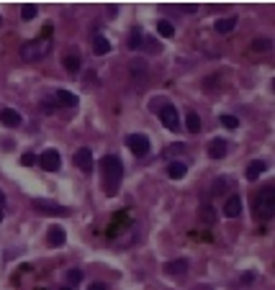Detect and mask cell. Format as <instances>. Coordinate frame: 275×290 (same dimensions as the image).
Returning <instances> with one entry per match:
<instances>
[{
  "label": "cell",
  "mask_w": 275,
  "mask_h": 290,
  "mask_svg": "<svg viewBox=\"0 0 275 290\" xmlns=\"http://www.w3.org/2000/svg\"><path fill=\"white\" fill-rule=\"evenodd\" d=\"M229 151V142L226 139H211L208 142V157L211 159H224Z\"/></svg>",
  "instance_id": "13"
},
{
  "label": "cell",
  "mask_w": 275,
  "mask_h": 290,
  "mask_svg": "<svg viewBox=\"0 0 275 290\" xmlns=\"http://www.w3.org/2000/svg\"><path fill=\"white\" fill-rule=\"evenodd\" d=\"M188 270H190L188 259H170V262H165V275H170V278H185Z\"/></svg>",
  "instance_id": "9"
},
{
  "label": "cell",
  "mask_w": 275,
  "mask_h": 290,
  "mask_svg": "<svg viewBox=\"0 0 275 290\" xmlns=\"http://www.w3.org/2000/svg\"><path fill=\"white\" fill-rule=\"evenodd\" d=\"M124 142H126V146L134 151L136 157H147V154H149V149H152L149 136H144V134H129Z\"/></svg>",
  "instance_id": "5"
},
{
  "label": "cell",
  "mask_w": 275,
  "mask_h": 290,
  "mask_svg": "<svg viewBox=\"0 0 275 290\" xmlns=\"http://www.w3.org/2000/svg\"><path fill=\"white\" fill-rule=\"evenodd\" d=\"M157 34L165 36V39H170V36H175V26L167 21V18H160L157 21Z\"/></svg>",
  "instance_id": "21"
},
{
  "label": "cell",
  "mask_w": 275,
  "mask_h": 290,
  "mask_svg": "<svg viewBox=\"0 0 275 290\" xmlns=\"http://www.w3.org/2000/svg\"><path fill=\"white\" fill-rule=\"evenodd\" d=\"M44 28H47L44 36H39V39H34V41H28V44H23V47H21L23 62H41V59L52 52V39H49L52 26H44Z\"/></svg>",
  "instance_id": "2"
},
{
  "label": "cell",
  "mask_w": 275,
  "mask_h": 290,
  "mask_svg": "<svg viewBox=\"0 0 275 290\" xmlns=\"http://www.w3.org/2000/svg\"><path fill=\"white\" fill-rule=\"evenodd\" d=\"M39 16V8L36 5H21V18L23 21H34Z\"/></svg>",
  "instance_id": "25"
},
{
  "label": "cell",
  "mask_w": 275,
  "mask_h": 290,
  "mask_svg": "<svg viewBox=\"0 0 275 290\" xmlns=\"http://www.w3.org/2000/svg\"><path fill=\"white\" fill-rule=\"evenodd\" d=\"M0 124H3L5 129H18L23 124V118L18 111H13V108H0Z\"/></svg>",
  "instance_id": "10"
},
{
  "label": "cell",
  "mask_w": 275,
  "mask_h": 290,
  "mask_svg": "<svg viewBox=\"0 0 275 290\" xmlns=\"http://www.w3.org/2000/svg\"><path fill=\"white\" fill-rule=\"evenodd\" d=\"M224 193H234V180L232 177H219L213 182V195H224Z\"/></svg>",
  "instance_id": "16"
},
{
  "label": "cell",
  "mask_w": 275,
  "mask_h": 290,
  "mask_svg": "<svg viewBox=\"0 0 275 290\" xmlns=\"http://www.w3.org/2000/svg\"><path fill=\"white\" fill-rule=\"evenodd\" d=\"M62 65H65V70H67L70 74H78L80 67H83V59H80V54H67V57L62 59Z\"/></svg>",
  "instance_id": "18"
},
{
  "label": "cell",
  "mask_w": 275,
  "mask_h": 290,
  "mask_svg": "<svg viewBox=\"0 0 275 290\" xmlns=\"http://www.w3.org/2000/svg\"><path fill=\"white\" fill-rule=\"evenodd\" d=\"M0 26H3V18H0Z\"/></svg>",
  "instance_id": "39"
},
{
  "label": "cell",
  "mask_w": 275,
  "mask_h": 290,
  "mask_svg": "<svg viewBox=\"0 0 275 290\" xmlns=\"http://www.w3.org/2000/svg\"><path fill=\"white\" fill-rule=\"evenodd\" d=\"M3 206H5V193L0 190V208H3Z\"/></svg>",
  "instance_id": "36"
},
{
  "label": "cell",
  "mask_w": 275,
  "mask_h": 290,
  "mask_svg": "<svg viewBox=\"0 0 275 290\" xmlns=\"http://www.w3.org/2000/svg\"><path fill=\"white\" fill-rule=\"evenodd\" d=\"M39 164H41L44 172H57L59 167H62V157H59L57 149H47V151H41Z\"/></svg>",
  "instance_id": "7"
},
{
  "label": "cell",
  "mask_w": 275,
  "mask_h": 290,
  "mask_svg": "<svg viewBox=\"0 0 275 290\" xmlns=\"http://www.w3.org/2000/svg\"><path fill=\"white\" fill-rule=\"evenodd\" d=\"M142 41H144V31L136 26L131 31V36H129V49H142Z\"/></svg>",
  "instance_id": "24"
},
{
  "label": "cell",
  "mask_w": 275,
  "mask_h": 290,
  "mask_svg": "<svg viewBox=\"0 0 275 290\" xmlns=\"http://www.w3.org/2000/svg\"><path fill=\"white\" fill-rule=\"evenodd\" d=\"M265 170H268V164H265L263 159H255V162H250V164H247V180H250V182H255V180H257L260 175H263Z\"/></svg>",
  "instance_id": "17"
},
{
  "label": "cell",
  "mask_w": 275,
  "mask_h": 290,
  "mask_svg": "<svg viewBox=\"0 0 275 290\" xmlns=\"http://www.w3.org/2000/svg\"><path fill=\"white\" fill-rule=\"evenodd\" d=\"M175 8H180L183 13H195V10H198V5H190V3H185V5H175Z\"/></svg>",
  "instance_id": "33"
},
{
  "label": "cell",
  "mask_w": 275,
  "mask_h": 290,
  "mask_svg": "<svg viewBox=\"0 0 275 290\" xmlns=\"http://www.w3.org/2000/svg\"><path fill=\"white\" fill-rule=\"evenodd\" d=\"M0 221H3V208H0Z\"/></svg>",
  "instance_id": "37"
},
{
  "label": "cell",
  "mask_w": 275,
  "mask_h": 290,
  "mask_svg": "<svg viewBox=\"0 0 275 290\" xmlns=\"http://www.w3.org/2000/svg\"><path fill=\"white\" fill-rule=\"evenodd\" d=\"M219 121H221L224 129H237V126H239V118H237V116H229V113H224Z\"/></svg>",
  "instance_id": "27"
},
{
  "label": "cell",
  "mask_w": 275,
  "mask_h": 290,
  "mask_svg": "<svg viewBox=\"0 0 275 290\" xmlns=\"http://www.w3.org/2000/svg\"><path fill=\"white\" fill-rule=\"evenodd\" d=\"M36 162H39L36 154H23V157H21V164H23V167H34Z\"/></svg>",
  "instance_id": "30"
},
{
  "label": "cell",
  "mask_w": 275,
  "mask_h": 290,
  "mask_svg": "<svg viewBox=\"0 0 275 290\" xmlns=\"http://www.w3.org/2000/svg\"><path fill=\"white\" fill-rule=\"evenodd\" d=\"M237 26V16H229V18H219L216 23H213V28H216V34H229L232 28Z\"/></svg>",
  "instance_id": "19"
},
{
  "label": "cell",
  "mask_w": 275,
  "mask_h": 290,
  "mask_svg": "<svg viewBox=\"0 0 275 290\" xmlns=\"http://www.w3.org/2000/svg\"><path fill=\"white\" fill-rule=\"evenodd\" d=\"M157 116H160V121L165 124V129H170V131H178V129H180V113H178L175 105L165 103L162 108L157 111Z\"/></svg>",
  "instance_id": "6"
},
{
  "label": "cell",
  "mask_w": 275,
  "mask_h": 290,
  "mask_svg": "<svg viewBox=\"0 0 275 290\" xmlns=\"http://www.w3.org/2000/svg\"><path fill=\"white\" fill-rule=\"evenodd\" d=\"M121 180H124V164L116 154H105L100 157V182L105 195H116L121 188Z\"/></svg>",
  "instance_id": "1"
},
{
  "label": "cell",
  "mask_w": 275,
  "mask_h": 290,
  "mask_svg": "<svg viewBox=\"0 0 275 290\" xmlns=\"http://www.w3.org/2000/svg\"><path fill=\"white\" fill-rule=\"evenodd\" d=\"M131 74H139L142 80L147 77V62H144V59H136V62H131Z\"/></svg>",
  "instance_id": "26"
},
{
  "label": "cell",
  "mask_w": 275,
  "mask_h": 290,
  "mask_svg": "<svg viewBox=\"0 0 275 290\" xmlns=\"http://www.w3.org/2000/svg\"><path fill=\"white\" fill-rule=\"evenodd\" d=\"M185 172H188L185 162H170V164H167V177H170V180H183V177H185Z\"/></svg>",
  "instance_id": "15"
},
{
  "label": "cell",
  "mask_w": 275,
  "mask_h": 290,
  "mask_svg": "<svg viewBox=\"0 0 275 290\" xmlns=\"http://www.w3.org/2000/svg\"><path fill=\"white\" fill-rule=\"evenodd\" d=\"M167 151H170V154H183V151H188V144H173Z\"/></svg>",
  "instance_id": "31"
},
{
  "label": "cell",
  "mask_w": 275,
  "mask_h": 290,
  "mask_svg": "<svg viewBox=\"0 0 275 290\" xmlns=\"http://www.w3.org/2000/svg\"><path fill=\"white\" fill-rule=\"evenodd\" d=\"M185 129H188L190 134H198V131H201V118H198L195 111H190V113L185 116Z\"/></svg>",
  "instance_id": "22"
},
{
  "label": "cell",
  "mask_w": 275,
  "mask_h": 290,
  "mask_svg": "<svg viewBox=\"0 0 275 290\" xmlns=\"http://www.w3.org/2000/svg\"><path fill=\"white\" fill-rule=\"evenodd\" d=\"M65 241H67V234H65V228H62V226H52L49 231H47V244H49L52 249L65 247Z\"/></svg>",
  "instance_id": "11"
},
{
  "label": "cell",
  "mask_w": 275,
  "mask_h": 290,
  "mask_svg": "<svg viewBox=\"0 0 275 290\" xmlns=\"http://www.w3.org/2000/svg\"><path fill=\"white\" fill-rule=\"evenodd\" d=\"M62 290H75V288H62Z\"/></svg>",
  "instance_id": "38"
},
{
  "label": "cell",
  "mask_w": 275,
  "mask_h": 290,
  "mask_svg": "<svg viewBox=\"0 0 275 290\" xmlns=\"http://www.w3.org/2000/svg\"><path fill=\"white\" fill-rule=\"evenodd\" d=\"M93 49H95V54H108L111 52V44H108V39L105 36H100V34H93Z\"/></svg>",
  "instance_id": "20"
},
{
  "label": "cell",
  "mask_w": 275,
  "mask_h": 290,
  "mask_svg": "<svg viewBox=\"0 0 275 290\" xmlns=\"http://www.w3.org/2000/svg\"><path fill=\"white\" fill-rule=\"evenodd\" d=\"M72 162L78 164L85 175H90V172H93V149H88V146L78 149V151H75V157H72Z\"/></svg>",
  "instance_id": "8"
},
{
  "label": "cell",
  "mask_w": 275,
  "mask_h": 290,
  "mask_svg": "<svg viewBox=\"0 0 275 290\" xmlns=\"http://www.w3.org/2000/svg\"><path fill=\"white\" fill-rule=\"evenodd\" d=\"M252 211H255L257 221H270L273 218V213H275V190H273V185H265L260 193H255Z\"/></svg>",
  "instance_id": "3"
},
{
  "label": "cell",
  "mask_w": 275,
  "mask_h": 290,
  "mask_svg": "<svg viewBox=\"0 0 275 290\" xmlns=\"http://www.w3.org/2000/svg\"><path fill=\"white\" fill-rule=\"evenodd\" d=\"M270 47H273L270 39H255V41H252V49H255V52H268Z\"/></svg>",
  "instance_id": "28"
},
{
  "label": "cell",
  "mask_w": 275,
  "mask_h": 290,
  "mask_svg": "<svg viewBox=\"0 0 275 290\" xmlns=\"http://www.w3.org/2000/svg\"><path fill=\"white\" fill-rule=\"evenodd\" d=\"M54 98H57V105H65V108H78V95L75 93H70V90H65V87H59V90H54Z\"/></svg>",
  "instance_id": "14"
},
{
  "label": "cell",
  "mask_w": 275,
  "mask_h": 290,
  "mask_svg": "<svg viewBox=\"0 0 275 290\" xmlns=\"http://www.w3.org/2000/svg\"><path fill=\"white\" fill-rule=\"evenodd\" d=\"M88 290H108V285H105V283H90Z\"/></svg>",
  "instance_id": "34"
},
{
  "label": "cell",
  "mask_w": 275,
  "mask_h": 290,
  "mask_svg": "<svg viewBox=\"0 0 275 290\" xmlns=\"http://www.w3.org/2000/svg\"><path fill=\"white\" fill-rule=\"evenodd\" d=\"M41 105H44V113H54V108H57V103H54V100H49V98H44V103H41Z\"/></svg>",
  "instance_id": "32"
},
{
  "label": "cell",
  "mask_w": 275,
  "mask_h": 290,
  "mask_svg": "<svg viewBox=\"0 0 275 290\" xmlns=\"http://www.w3.org/2000/svg\"><path fill=\"white\" fill-rule=\"evenodd\" d=\"M142 49H144V52H149V54H160V52H162V44H160L157 39H152V36H144Z\"/></svg>",
  "instance_id": "23"
},
{
  "label": "cell",
  "mask_w": 275,
  "mask_h": 290,
  "mask_svg": "<svg viewBox=\"0 0 275 290\" xmlns=\"http://www.w3.org/2000/svg\"><path fill=\"white\" fill-rule=\"evenodd\" d=\"M255 280V272H244V278H242V283H252Z\"/></svg>",
  "instance_id": "35"
},
{
  "label": "cell",
  "mask_w": 275,
  "mask_h": 290,
  "mask_svg": "<svg viewBox=\"0 0 275 290\" xmlns=\"http://www.w3.org/2000/svg\"><path fill=\"white\" fill-rule=\"evenodd\" d=\"M239 213H242V198H239V193H232L226 198V203H224V216L237 218Z\"/></svg>",
  "instance_id": "12"
},
{
  "label": "cell",
  "mask_w": 275,
  "mask_h": 290,
  "mask_svg": "<svg viewBox=\"0 0 275 290\" xmlns=\"http://www.w3.org/2000/svg\"><path fill=\"white\" fill-rule=\"evenodd\" d=\"M31 208L36 213H44V216H70V208L57 203V201H47V198H34Z\"/></svg>",
  "instance_id": "4"
},
{
  "label": "cell",
  "mask_w": 275,
  "mask_h": 290,
  "mask_svg": "<svg viewBox=\"0 0 275 290\" xmlns=\"http://www.w3.org/2000/svg\"><path fill=\"white\" fill-rule=\"evenodd\" d=\"M67 283H70L67 288H75L78 283H83V272H80V270H70V272H67Z\"/></svg>",
  "instance_id": "29"
}]
</instances>
